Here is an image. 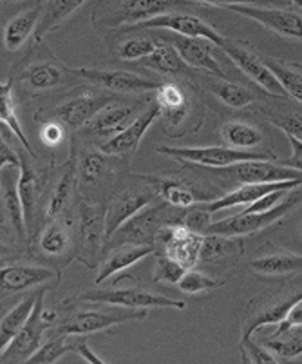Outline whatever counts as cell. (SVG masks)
<instances>
[{"mask_svg": "<svg viewBox=\"0 0 302 364\" xmlns=\"http://www.w3.org/2000/svg\"><path fill=\"white\" fill-rule=\"evenodd\" d=\"M156 102L159 104L161 111H167V109H176L187 105V97L185 92L181 91V87L174 84H161L156 89Z\"/></svg>", "mask_w": 302, "mask_h": 364, "instance_id": "45", "label": "cell"}, {"mask_svg": "<svg viewBox=\"0 0 302 364\" xmlns=\"http://www.w3.org/2000/svg\"><path fill=\"white\" fill-rule=\"evenodd\" d=\"M221 136L230 147L237 149H255L264 141V134L261 132V129L244 124V122H227V124H223Z\"/></svg>", "mask_w": 302, "mask_h": 364, "instance_id": "37", "label": "cell"}, {"mask_svg": "<svg viewBox=\"0 0 302 364\" xmlns=\"http://www.w3.org/2000/svg\"><path fill=\"white\" fill-rule=\"evenodd\" d=\"M291 2H293V4L297 6V8L302 9V0H291Z\"/></svg>", "mask_w": 302, "mask_h": 364, "instance_id": "55", "label": "cell"}, {"mask_svg": "<svg viewBox=\"0 0 302 364\" xmlns=\"http://www.w3.org/2000/svg\"><path fill=\"white\" fill-rule=\"evenodd\" d=\"M147 317L145 309H127L112 304L109 309H91L80 310L75 316L69 317L64 324H60L58 333L62 336H89V333L109 330L111 326L127 321H144Z\"/></svg>", "mask_w": 302, "mask_h": 364, "instance_id": "5", "label": "cell"}, {"mask_svg": "<svg viewBox=\"0 0 302 364\" xmlns=\"http://www.w3.org/2000/svg\"><path fill=\"white\" fill-rule=\"evenodd\" d=\"M302 180L290 181H275V183H241L237 188L230 191L225 196L212 201H199V205L207 208L208 213H219L223 208L237 207V205H252L254 201L261 200L266 194L275 193V191H293L295 187H301Z\"/></svg>", "mask_w": 302, "mask_h": 364, "instance_id": "17", "label": "cell"}, {"mask_svg": "<svg viewBox=\"0 0 302 364\" xmlns=\"http://www.w3.org/2000/svg\"><path fill=\"white\" fill-rule=\"evenodd\" d=\"M134 112L136 109L132 105H107L85 125V131L92 136L112 138L131 124Z\"/></svg>", "mask_w": 302, "mask_h": 364, "instance_id": "26", "label": "cell"}, {"mask_svg": "<svg viewBox=\"0 0 302 364\" xmlns=\"http://www.w3.org/2000/svg\"><path fill=\"white\" fill-rule=\"evenodd\" d=\"M221 51L237 65L248 78L255 82L259 87L268 95L274 97L288 98L286 89L279 82L277 76L274 75L268 64L264 62V56L255 51L252 44L244 41H234V38H225V44L221 46Z\"/></svg>", "mask_w": 302, "mask_h": 364, "instance_id": "4", "label": "cell"}, {"mask_svg": "<svg viewBox=\"0 0 302 364\" xmlns=\"http://www.w3.org/2000/svg\"><path fill=\"white\" fill-rule=\"evenodd\" d=\"M188 268H185L183 264L174 261L168 256H159L156 261L154 268V281L156 283H168V284H178L181 281V277L185 276Z\"/></svg>", "mask_w": 302, "mask_h": 364, "instance_id": "43", "label": "cell"}, {"mask_svg": "<svg viewBox=\"0 0 302 364\" xmlns=\"http://www.w3.org/2000/svg\"><path fill=\"white\" fill-rule=\"evenodd\" d=\"M302 299V290H290L279 296L270 297L259 306H250V314L244 319L243 330H241V343L252 339V333L264 324H279L286 319L288 312L297 301Z\"/></svg>", "mask_w": 302, "mask_h": 364, "instance_id": "13", "label": "cell"}, {"mask_svg": "<svg viewBox=\"0 0 302 364\" xmlns=\"http://www.w3.org/2000/svg\"><path fill=\"white\" fill-rule=\"evenodd\" d=\"M243 247L244 241L239 240V236L205 234L199 261L208 264H234L243 256Z\"/></svg>", "mask_w": 302, "mask_h": 364, "instance_id": "24", "label": "cell"}, {"mask_svg": "<svg viewBox=\"0 0 302 364\" xmlns=\"http://www.w3.org/2000/svg\"><path fill=\"white\" fill-rule=\"evenodd\" d=\"M154 49L156 41H152L149 36L132 35L119 44L118 55L119 58H124V60H141V58L151 55Z\"/></svg>", "mask_w": 302, "mask_h": 364, "instance_id": "42", "label": "cell"}, {"mask_svg": "<svg viewBox=\"0 0 302 364\" xmlns=\"http://www.w3.org/2000/svg\"><path fill=\"white\" fill-rule=\"evenodd\" d=\"M64 127L60 124H56V122H49V124H45L44 127H42V131H40V140L44 141L45 145H51V147H56V145L62 144V140H64Z\"/></svg>", "mask_w": 302, "mask_h": 364, "instance_id": "49", "label": "cell"}, {"mask_svg": "<svg viewBox=\"0 0 302 364\" xmlns=\"http://www.w3.org/2000/svg\"><path fill=\"white\" fill-rule=\"evenodd\" d=\"M156 151L165 156H172L183 164L199 165L207 168H223L228 165L252 160H274L275 154L270 151H254V149L237 147H158Z\"/></svg>", "mask_w": 302, "mask_h": 364, "instance_id": "2", "label": "cell"}, {"mask_svg": "<svg viewBox=\"0 0 302 364\" xmlns=\"http://www.w3.org/2000/svg\"><path fill=\"white\" fill-rule=\"evenodd\" d=\"M263 344L279 359H295L302 355V326L279 324L277 332L264 339Z\"/></svg>", "mask_w": 302, "mask_h": 364, "instance_id": "34", "label": "cell"}, {"mask_svg": "<svg viewBox=\"0 0 302 364\" xmlns=\"http://www.w3.org/2000/svg\"><path fill=\"white\" fill-rule=\"evenodd\" d=\"M87 0H45L42 4V15H40L38 28L35 31V41L40 42L49 35L53 29L64 24L69 16L78 11Z\"/></svg>", "mask_w": 302, "mask_h": 364, "instance_id": "29", "label": "cell"}, {"mask_svg": "<svg viewBox=\"0 0 302 364\" xmlns=\"http://www.w3.org/2000/svg\"><path fill=\"white\" fill-rule=\"evenodd\" d=\"M71 73L78 78H84V80L98 85V87H104L111 92H119V95H138V92L156 91L161 85L158 82L136 75V73L119 71V69L82 68Z\"/></svg>", "mask_w": 302, "mask_h": 364, "instance_id": "11", "label": "cell"}, {"mask_svg": "<svg viewBox=\"0 0 302 364\" xmlns=\"http://www.w3.org/2000/svg\"><path fill=\"white\" fill-rule=\"evenodd\" d=\"M158 196L159 194L156 193L154 187L149 188V191H136V193H131L129 188L119 191L105 208V236H107V241L122 225L127 223L139 210L149 207Z\"/></svg>", "mask_w": 302, "mask_h": 364, "instance_id": "14", "label": "cell"}, {"mask_svg": "<svg viewBox=\"0 0 302 364\" xmlns=\"http://www.w3.org/2000/svg\"><path fill=\"white\" fill-rule=\"evenodd\" d=\"M44 297H45V289H42L40 290L38 299H36L35 310H33L28 323L24 324V328L20 330V332L13 337L11 343L2 350V357H0L2 364L29 363L33 353L40 348L42 336H44V332L51 326L53 321H55L56 317V312H53V310H45Z\"/></svg>", "mask_w": 302, "mask_h": 364, "instance_id": "3", "label": "cell"}, {"mask_svg": "<svg viewBox=\"0 0 302 364\" xmlns=\"http://www.w3.org/2000/svg\"><path fill=\"white\" fill-rule=\"evenodd\" d=\"M159 241L163 245L165 256L183 264L185 268H194L201 257L205 234H199L181 221H167L158 232Z\"/></svg>", "mask_w": 302, "mask_h": 364, "instance_id": "9", "label": "cell"}, {"mask_svg": "<svg viewBox=\"0 0 302 364\" xmlns=\"http://www.w3.org/2000/svg\"><path fill=\"white\" fill-rule=\"evenodd\" d=\"M65 69L56 62H38L20 75V82L31 91H51L64 84Z\"/></svg>", "mask_w": 302, "mask_h": 364, "instance_id": "32", "label": "cell"}, {"mask_svg": "<svg viewBox=\"0 0 302 364\" xmlns=\"http://www.w3.org/2000/svg\"><path fill=\"white\" fill-rule=\"evenodd\" d=\"M302 201V185L295 187L293 191L286 194L275 207L268 208L264 213H241L234 218L215 221L208 227L207 234H221V236H250L257 234L270 225L283 220L286 214H290L295 207Z\"/></svg>", "mask_w": 302, "mask_h": 364, "instance_id": "1", "label": "cell"}, {"mask_svg": "<svg viewBox=\"0 0 302 364\" xmlns=\"http://www.w3.org/2000/svg\"><path fill=\"white\" fill-rule=\"evenodd\" d=\"M107 154H98V152H89L85 154L78 164V176L80 181L84 185H95L96 181H99L104 178L105 171L109 167Z\"/></svg>", "mask_w": 302, "mask_h": 364, "instance_id": "40", "label": "cell"}, {"mask_svg": "<svg viewBox=\"0 0 302 364\" xmlns=\"http://www.w3.org/2000/svg\"><path fill=\"white\" fill-rule=\"evenodd\" d=\"M134 176L154 185L156 193L163 198L165 203L172 205L176 208H188L192 205L199 203V201H212V198L208 194L205 196V194L195 193L190 185L183 183V181L171 180V178L145 176V174H134Z\"/></svg>", "mask_w": 302, "mask_h": 364, "instance_id": "22", "label": "cell"}, {"mask_svg": "<svg viewBox=\"0 0 302 364\" xmlns=\"http://www.w3.org/2000/svg\"><path fill=\"white\" fill-rule=\"evenodd\" d=\"M219 281L212 279V277L205 276L201 272H195L192 268H188L181 281L178 283V289L185 294H201V292H210V290L217 289Z\"/></svg>", "mask_w": 302, "mask_h": 364, "instance_id": "44", "label": "cell"}, {"mask_svg": "<svg viewBox=\"0 0 302 364\" xmlns=\"http://www.w3.org/2000/svg\"><path fill=\"white\" fill-rule=\"evenodd\" d=\"M250 272L257 276H288V274L302 272V256L291 252L263 254L250 261Z\"/></svg>", "mask_w": 302, "mask_h": 364, "instance_id": "30", "label": "cell"}, {"mask_svg": "<svg viewBox=\"0 0 302 364\" xmlns=\"http://www.w3.org/2000/svg\"><path fill=\"white\" fill-rule=\"evenodd\" d=\"M0 276H2V297H9L13 294L35 289L42 283H49L51 279H58L60 274L38 264H4Z\"/></svg>", "mask_w": 302, "mask_h": 364, "instance_id": "18", "label": "cell"}, {"mask_svg": "<svg viewBox=\"0 0 302 364\" xmlns=\"http://www.w3.org/2000/svg\"><path fill=\"white\" fill-rule=\"evenodd\" d=\"M76 353H78V355L82 357L84 360H87V363H98V364L105 363L102 357H98L96 353H92V350L89 348L85 341H80V343H76Z\"/></svg>", "mask_w": 302, "mask_h": 364, "instance_id": "53", "label": "cell"}, {"mask_svg": "<svg viewBox=\"0 0 302 364\" xmlns=\"http://www.w3.org/2000/svg\"><path fill=\"white\" fill-rule=\"evenodd\" d=\"M210 214L207 208H203L199 203L192 205V207L185 208V213L181 214L179 221L187 225L188 228L195 230L199 234H207L208 227H210Z\"/></svg>", "mask_w": 302, "mask_h": 364, "instance_id": "46", "label": "cell"}, {"mask_svg": "<svg viewBox=\"0 0 302 364\" xmlns=\"http://www.w3.org/2000/svg\"><path fill=\"white\" fill-rule=\"evenodd\" d=\"M40 193H42V178H40V172L33 167L31 160L28 156L20 154L18 194L20 200H22V207H24V216L29 234L33 232V221H35V210Z\"/></svg>", "mask_w": 302, "mask_h": 364, "instance_id": "23", "label": "cell"}, {"mask_svg": "<svg viewBox=\"0 0 302 364\" xmlns=\"http://www.w3.org/2000/svg\"><path fill=\"white\" fill-rule=\"evenodd\" d=\"M40 15H42V4L36 8L22 11L15 15L4 28V46L8 51H18L28 42L31 35H35L38 28Z\"/></svg>", "mask_w": 302, "mask_h": 364, "instance_id": "31", "label": "cell"}, {"mask_svg": "<svg viewBox=\"0 0 302 364\" xmlns=\"http://www.w3.org/2000/svg\"><path fill=\"white\" fill-rule=\"evenodd\" d=\"M188 6H190V0H122L118 9L107 18V24L132 26L158 15L185 9Z\"/></svg>", "mask_w": 302, "mask_h": 364, "instance_id": "15", "label": "cell"}, {"mask_svg": "<svg viewBox=\"0 0 302 364\" xmlns=\"http://www.w3.org/2000/svg\"><path fill=\"white\" fill-rule=\"evenodd\" d=\"M210 91L223 104L234 109L247 107V105H250L257 98L254 95V91H250V89L241 84H235V82L228 80V78H217L215 82H212Z\"/></svg>", "mask_w": 302, "mask_h": 364, "instance_id": "38", "label": "cell"}, {"mask_svg": "<svg viewBox=\"0 0 302 364\" xmlns=\"http://www.w3.org/2000/svg\"><path fill=\"white\" fill-rule=\"evenodd\" d=\"M40 290H36V292H33L31 296L26 297L22 303L16 304L11 312H8L4 317H2V323H0V348L2 350L11 343L13 337H15L20 330L24 328V324L28 323L33 310H35V304L40 296Z\"/></svg>", "mask_w": 302, "mask_h": 364, "instance_id": "33", "label": "cell"}, {"mask_svg": "<svg viewBox=\"0 0 302 364\" xmlns=\"http://www.w3.org/2000/svg\"><path fill=\"white\" fill-rule=\"evenodd\" d=\"M0 120H2V125H6V127L9 129V132L15 134V138L18 140V144L24 147V151L28 152L33 160H35L36 158L35 149H33L31 144H29L24 129H22V125H20V120L15 112V100H13L11 82L0 84Z\"/></svg>", "mask_w": 302, "mask_h": 364, "instance_id": "35", "label": "cell"}, {"mask_svg": "<svg viewBox=\"0 0 302 364\" xmlns=\"http://www.w3.org/2000/svg\"><path fill=\"white\" fill-rule=\"evenodd\" d=\"M279 324H284V326H302V299L297 301V303L291 306V310L288 312L286 319Z\"/></svg>", "mask_w": 302, "mask_h": 364, "instance_id": "52", "label": "cell"}, {"mask_svg": "<svg viewBox=\"0 0 302 364\" xmlns=\"http://www.w3.org/2000/svg\"><path fill=\"white\" fill-rule=\"evenodd\" d=\"M279 129H283L284 134L295 136L297 140L302 141V114L298 112H288V114H281V117L271 118Z\"/></svg>", "mask_w": 302, "mask_h": 364, "instance_id": "48", "label": "cell"}, {"mask_svg": "<svg viewBox=\"0 0 302 364\" xmlns=\"http://www.w3.org/2000/svg\"><path fill=\"white\" fill-rule=\"evenodd\" d=\"M68 337L69 336H62V333H58V337L49 339L48 343L42 344V346L33 353L29 363H42V364L55 363V360L62 359V357H64L65 353L71 352V350H76V344H69Z\"/></svg>", "mask_w": 302, "mask_h": 364, "instance_id": "41", "label": "cell"}, {"mask_svg": "<svg viewBox=\"0 0 302 364\" xmlns=\"http://www.w3.org/2000/svg\"><path fill=\"white\" fill-rule=\"evenodd\" d=\"M264 62L274 71V75L283 84V87L286 89L288 97L295 98V100L302 104V73L295 65L277 60V58H271V56H264Z\"/></svg>", "mask_w": 302, "mask_h": 364, "instance_id": "39", "label": "cell"}, {"mask_svg": "<svg viewBox=\"0 0 302 364\" xmlns=\"http://www.w3.org/2000/svg\"><path fill=\"white\" fill-rule=\"evenodd\" d=\"M107 102H111V97L98 95L95 91H82L80 95L69 98L68 102L60 105L56 114L69 127L80 129L85 127L102 109L107 107Z\"/></svg>", "mask_w": 302, "mask_h": 364, "instance_id": "20", "label": "cell"}, {"mask_svg": "<svg viewBox=\"0 0 302 364\" xmlns=\"http://www.w3.org/2000/svg\"><path fill=\"white\" fill-rule=\"evenodd\" d=\"M154 252V245H122L119 248H116L107 259L102 261L95 283L102 284L105 279L114 276V274L124 272L129 267L139 263V261L145 259L147 256H152Z\"/></svg>", "mask_w": 302, "mask_h": 364, "instance_id": "25", "label": "cell"}, {"mask_svg": "<svg viewBox=\"0 0 302 364\" xmlns=\"http://www.w3.org/2000/svg\"><path fill=\"white\" fill-rule=\"evenodd\" d=\"M286 138L288 141H290L291 149H293V154H291V158H288V160H277V161L281 165H286V167L302 171V141L297 140L295 136H290V134H286Z\"/></svg>", "mask_w": 302, "mask_h": 364, "instance_id": "51", "label": "cell"}, {"mask_svg": "<svg viewBox=\"0 0 302 364\" xmlns=\"http://www.w3.org/2000/svg\"><path fill=\"white\" fill-rule=\"evenodd\" d=\"M168 41L176 46V49L179 51L181 58L185 60V64L190 65L192 69H199V71H207L210 75H214L215 78H228V75H225V71L221 69V65L217 64V60L214 58L212 51H214V46L210 41H205V38H192V36H167Z\"/></svg>", "mask_w": 302, "mask_h": 364, "instance_id": "19", "label": "cell"}, {"mask_svg": "<svg viewBox=\"0 0 302 364\" xmlns=\"http://www.w3.org/2000/svg\"><path fill=\"white\" fill-rule=\"evenodd\" d=\"M159 117H161V107H159L158 102H154L147 111L136 117L134 122H131L124 131L118 132L116 136L109 138L105 144H102L99 151L107 154V156H122V154L136 151L145 138V134L149 132V129L152 127V124Z\"/></svg>", "mask_w": 302, "mask_h": 364, "instance_id": "16", "label": "cell"}, {"mask_svg": "<svg viewBox=\"0 0 302 364\" xmlns=\"http://www.w3.org/2000/svg\"><path fill=\"white\" fill-rule=\"evenodd\" d=\"M78 240L80 254L78 259L87 267H92V261L99 256L105 236V210L92 201L82 198L78 203Z\"/></svg>", "mask_w": 302, "mask_h": 364, "instance_id": "10", "label": "cell"}, {"mask_svg": "<svg viewBox=\"0 0 302 364\" xmlns=\"http://www.w3.org/2000/svg\"><path fill=\"white\" fill-rule=\"evenodd\" d=\"M161 213H163V205H158V207L149 205L144 210H139L136 216H132L127 223L122 225L112 234L107 245H114V247L118 245H154L159 228L163 227V223H167V221H161Z\"/></svg>", "mask_w": 302, "mask_h": 364, "instance_id": "12", "label": "cell"}, {"mask_svg": "<svg viewBox=\"0 0 302 364\" xmlns=\"http://www.w3.org/2000/svg\"><path fill=\"white\" fill-rule=\"evenodd\" d=\"M0 161L2 168H20V154H16L15 149L8 144L6 136H2V145H0Z\"/></svg>", "mask_w": 302, "mask_h": 364, "instance_id": "50", "label": "cell"}, {"mask_svg": "<svg viewBox=\"0 0 302 364\" xmlns=\"http://www.w3.org/2000/svg\"><path fill=\"white\" fill-rule=\"evenodd\" d=\"M2 2H11V0H2Z\"/></svg>", "mask_w": 302, "mask_h": 364, "instance_id": "56", "label": "cell"}, {"mask_svg": "<svg viewBox=\"0 0 302 364\" xmlns=\"http://www.w3.org/2000/svg\"><path fill=\"white\" fill-rule=\"evenodd\" d=\"M195 4H208V6H227L230 4H257V2H263V0H192ZM264 2H271V0H264Z\"/></svg>", "mask_w": 302, "mask_h": 364, "instance_id": "54", "label": "cell"}, {"mask_svg": "<svg viewBox=\"0 0 302 364\" xmlns=\"http://www.w3.org/2000/svg\"><path fill=\"white\" fill-rule=\"evenodd\" d=\"M2 218L11 225L20 241L26 240L29 230L18 194V180L9 168H2Z\"/></svg>", "mask_w": 302, "mask_h": 364, "instance_id": "21", "label": "cell"}, {"mask_svg": "<svg viewBox=\"0 0 302 364\" xmlns=\"http://www.w3.org/2000/svg\"><path fill=\"white\" fill-rule=\"evenodd\" d=\"M141 64L159 75H188L190 65L185 64L176 46L168 41L167 36L156 41V49L149 56L141 58Z\"/></svg>", "mask_w": 302, "mask_h": 364, "instance_id": "27", "label": "cell"}, {"mask_svg": "<svg viewBox=\"0 0 302 364\" xmlns=\"http://www.w3.org/2000/svg\"><path fill=\"white\" fill-rule=\"evenodd\" d=\"M152 29H168V31L176 33L181 36H192V38H205L215 44L217 48L225 44V36L212 28L207 21L199 18L198 15H188V13H165V15H158L149 21L138 22V24L125 26L124 29H119L122 33H139V31H152Z\"/></svg>", "mask_w": 302, "mask_h": 364, "instance_id": "6", "label": "cell"}, {"mask_svg": "<svg viewBox=\"0 0 302 364\" xmlns=\"http://www.w3.org/2000/svg\"><path fill=\"white\" fill-rule=\"evenodd\" d=\"M76 299L91 301V303L118 304V306H127V309H185L183 301L171 299L167 296H158V294H152L145 289H138V287L87 290V292H84Z\"/></svg>", "mask_w": 302, "mask_h": 364, "instance_id": "8", "label": "cell"}, {"mask_svg": "<svg viewBox=\"0 0 302 364\" xmlns=\"http://www.w3.org/2000/svg\"><path fill=\"white\" fill-rule=\"evenodd\" d=\"M71 230L65 221L53 220L38 236L40 250L49 257H64L71 250Z\"/></svg>", "mask_w": 302, "mask_h": 364, "instance_id": "36", "label": "cell"}, {"mask_svg": "<svg viewBox=\"0 0 302 364\" xmlns=\"http://www.w3.org/2000/svg\"><path fill=\"white\" fill-rule=\"evenodd\" d=\"M80 176H78V167H76L75 152L69 156L68 164L64 165V171H62V176H60L58 183L53 188L51 196H49L48 207H45V214L51 220H58L64 210L68 208V205L71 203V198L75 194V188L78 185Z\"/></svg>", "mask_w": 302, "mask_h": 364, "instance_id": "28", "label": "cell"}, {"mask_svg": "<svg viewBox=\"0 0 302 364\" xmlns=\"http://www.w3.org/2000/svg\"><path fill=\"white\" fill-rule=\"evenodd\" d=\"M241 360L244 364H270L277 363L279 357L271 355L270 350H266V346H259L254 341L248 339L244 343H241Z\"/></svg>", "mask_w": 302, "mask_h": 364, "instance_id": "47", "label": "cell"}, {"mask_svg": "<svg viewBox=\"0 0 302 364\" xmlns=\"http://www.w3.org/2000/svg\"><path fill=\"white\" fill-rule=\"evenodd\" d=\"M228 11L243 15L250 21L259 22L275 35H281L290 41L302 42V9L268 8L255 4H230Z\"/></svg>", "mask_w": 302, "mask_h": 364, "instance_id": "7", "label": "cell"}]
</instances>
